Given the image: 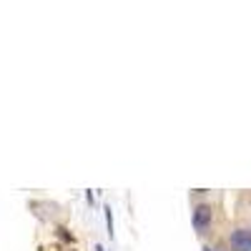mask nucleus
Here are the masks:
<instances>
[{
  "label": "nucleus",
  "mask_w": 251,
  "mask_h": 251,
  "mask_svg": "<svg viewBox=\"0 0 251 251\" xmlns=\"http://www.w3.org/2000/svg\"><path fill=\"white\" fill-rule=\"evenodd\" d=\"M191 224L196 228V234H206L214 224V206L211 203H196L191 211Z\"/></svg>",
  "instance_id": "obj_1"
},
{
  "label": "nucleus",
  "mask_w": 251,
  "mask_h": 251,
  "mask_svg": "<svg viewBox=\"0 0 251 251\" xmlns=\"http://www.w3.org/2000/svg\"><path fill=\"white\" fill-rule=\"evenodd\" d=\"M228 246L234 251H251V228H234V231H228Z\"/></svg>",
  "instance_id": "obj_2"
},
{
  "label": "nucleus",
  "mask_w": 251,
  "mask_h": 251,
  "mask_svg": "<svg viewBox=\"0 0 251 251\" xmlns=\"http://www.w3.org/2000/svg\"><path fill=\"white\" fill-rule=\"evenodd\" d=\"M103 214H106V228H108V236L113 239V236H116V224H113V208H111V203L103 206Z\"/></svg>",
  "instance_id": "obj_3"
},
{
  "label": "nucleus",
  "mask_w": 251,
  "mask_h": 251,
  "mask_svg": "<svg viewBox=\"0 0 251 251\" xmlns=\"http://www.w3.org/2000/svg\"><path fill=\"white\" fill-rule=\"evenodd\" d=\"M58 236L63 241H73V234H68V228H58Z\"/></svg>",
  "instance_id": "obj_4"
},
{
  "label": "nucleus",
  "mask_w": 251,
  "mask_h": 251,
  "mask_svg": "<svg viewBox=\"0 0 251 251\" xmlns=\"http://www.w3.org/2000/svg\"><path fill=\"white\" fill-rule=\"evenodd\" d=\"M86 201H88V203H91V208H93V206H96V194H93V191H91V188H88V191H86Z\"/></svg>",
  "instance_id": "obj_5"
},
{
  "label": "nucleus",
  "mask_w": 251,
  "mask_h": 251,
  "mask_svg": "<svg viewBox=\"0 0 251 251\" xmlns=\"http://www.w3.org/2000/svg\"><path fill=\"white\" fill-rule=\"evenodd\" d=\"M96 251H106V249H103V246H100V244H96Z\"/></svg>",
  "instance_id": "obj_6"
},
{
  "label": "nucleus",
  "mask_w": 251,
  "mask_h": 251,
  "mask_svg": "<svg viewBox=\"0 0 251 251\" xmlns=\"http://www.w3.org/2000/svg\"><path fill=\"white\" fill-rule=\"evenodd\" d=\"M203 251H214V249H211V246H203Z\"/></svg>",
  "instance_id": "obj_7"
}]
</instances>
